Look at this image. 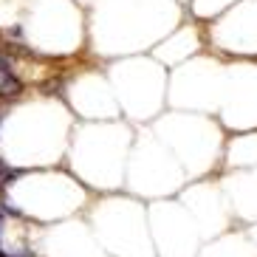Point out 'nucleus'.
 <instances>
[{
    "label": "nucleus",
    "instance_id": "f257e3e1",
    "mask_svg": "<svg viewBox=\"0 0 257 257\" xmlns=\"http://www.w3.org/2000/svg\"><path fill=\"white\" fill-rule=\"evenodd\" d=\"M20 91H23V79L12 68H0V96L15 99V96H20Z\"/></svg>",
    "mask_w": 257,
    "mask_h": 257
},
{
    "label": "nucleus",
    "instance_id": "f03ea898",
    "mask_svg": "<svg viewBox=\"0 0 257 257\" xmlns=\"http://www.w3.org/2000/svg\"><path fill=\"white\" fill-rule=\"evenodd\" d=\"M6 173H9V167L3 164V161H0V178H3V181H0V184H6Z\"/></svg>",
    "mask_w": 257,
    "mask_h": 257
},
{
    "label": "nucleus",
    "instance_id": "7ed1b4c3",
    "mask_svg": "<svg viewBox=\"0 0 257 257\" xmlns=\"http://www.w3.org/2000/svg\"><path fill=\"white\" fill-rule=\"evenodd\" d=\"M0 124H3V110H0Z\"/></svg>",
    "mask_w": 257,
    "mask_h": 257
},
{
    "label": "nucleus",
    "instance_id": "20e7f679",
    "mask_svg": "<svg viewBox=\"0 0 257 257\" xmlns=\"http://www.w3.org/2000/svg\"><path fill=\"white\" fill-rule=\"evenodd\" d=\"M0 220H3V218H0Z\"/></svg>",
    "mask_w": 257,
    "mask_h": 257
}]
</instances>
